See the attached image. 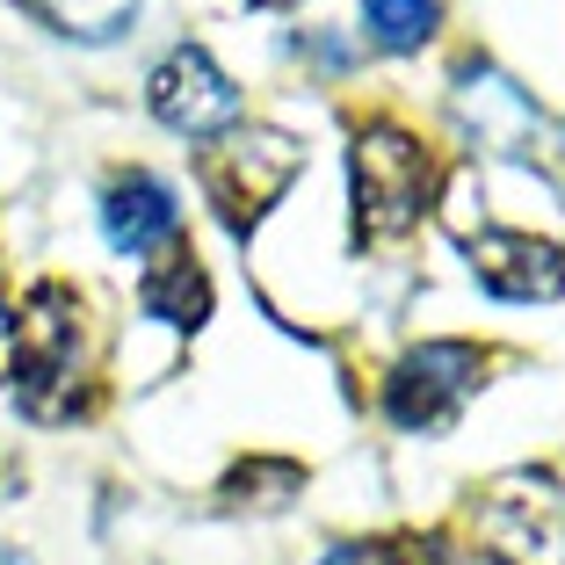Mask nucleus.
I'll list each match as a JSON object with an SVG mask.
<instances>
[{
    "mask_svg": "<svg viewBox=\"0 0 565 565\" xmlns=\"http://www.w3.org/2000/svg\"><path fill=\"white\" fill-rule=\"evenodd\" d=\"M471 544L493 565H565V479L500 471L471 500Z\"/></svg>",
    "mask_w": 565,
    "mask_h": 565,
    "instance_id": "nucleus-4",
    "label": "nucleus"
},
{
    "mask_svg": "<svg viewBox=\"0 0 565 565\" xmlns=\"http://www.w3.org/2000/svg\"><path fill=\"white\" fill-rule=\"evenodd\" d=\"M319 565H370V558H363V551H355V544H333V551H327V558H319Z\"/></svg>",
    "mask_w": 565,
    "mask_h": 565,
    "instance_id": "nucleus-15",
    "label": "nucleus"
},
{
    "mask_svg": "<svg viewBox=\"0 0 565 565\" xmlns=\"http://www.w3.org/2000/svg\"><path fill=\"white\" fill-rule=\"evenodd\" d=\"M449 109H457V131L471 138V152H522V146L544 138L536 102L522 95L500 66H486V58H465V66H457Z\"/></svg>",
    "mask_w": 565,
    "mask_h": 565,
    "instance_id": "nucleus-7",
    "label": "nucleus"
},
{
    "mask_svg": "<svg viewBox=\"0 0 565 565\" xmlns=\"http://www.w3.org/2000/svg\"><path fill=\"white\" fill-rule=\"evenodd\" d=\"M349 203H355V239H370V247L406 239L435 203V152L406 124L370 117L349 146Z\"/></svg>",
    "mask_w": 565,
    "mask_h": 565,
    "instance_id": "nucleus-2",
    "label": "nucleus"
},
{
    "mask_svg": "<svg viewBox=\"0 0 565 565\" xmlns=\"http://www.w3.org/2000/svg\"><path fill=\"white\" fill-rule=\"evenodd\" d=\"M290 493H305V471L290 457H247V465H233L225 486H217L225 508H282Z\"/></svg>",
    "mask_w": 565,
    "mask_h": 565,
    "instance_id": "nucleus-12",
    "label": "nucleus"
},
{
    "mask_svg": "<svg viewBox=\"0 0 565 565\" xmlns=\"http://www.w3.org/2000/svg\"><path fill=\"white\" fill-rule=\"evenodd\" d=\"M22 8H36L58 36H81V44H102L138 22V0H22Z\"/></svg>",
    "mask_w": 565,
    "mask_h": 565,
    "instance_id": "nucleus-13",
    "label": "nucleus"
},
{
    "mask_svg": "<svg viewBox=\"0 0 565 565\" xmlns=\"http://www.w3.org/2000/svg\"><path fill=\"white\" fill-rule=\"evenodd\" d=\"M146 102H152V117H160L167 131H182V138H217V131L239 124V87L225 81V66H217L203 44L167 51L160 66H152V81H146Z\"/></svg>",
    "mask_w": 565,
    "mask_h": 565,
    "instance_id": "nucleus-6",
    "label": "nucleus"
},
{
    "mask_svg": "<svg viewBox=\"0 0 565 565\" xmlns=\"http://www.w3.org/2000/svg\"><path fill=\"white\" fill-rule=\"evenodd\" d=\"M558 160H565V124H558Z\"/></svg>",
    "mask_w": 565,
    "mask_h": 565,
    "instance_id": "nucleus-18",
    "label": "nucleus"
},
{
    "mask_svg": "<svg viewBox=\"0 0 565 565\" xmlns=\"http://www.w3.org/2000/svg\"><path fill=\"white\" fill-rule=\"evenodd\" d=\"M0 565H30V558H22V551H8V544H0Z\"/></svg>",
    "mask_w": 565,
    "mask_h": 565,
    "instance_id": "nucleus-16",
    "label": "nucleus"
},
{
    "mask_svg": "<svg viewBox=\"0 0 565 565\" xmlns=\"http://www.w3.org/2000/svg\"><path fill=\"white\" fill-rule=\"evenodd\" d=\"M479 384H486V355L471 341H420L384 377V414L399 420L406 435H435L465 414V399Z\"/></svg>",
    "mask_w": 565,
    "mask_h": 565,
    "instance_id": "nucleus-5",
    "label": "nucleus"
},
{
    "mask_svg": "<svg viewBox=\"0 0 565 565\" xmlns=\"http://www.w3.org/2000/svg\"><path fill=\"white\" fill-rule=\"evenodd\" d=\"M298 167H305V146L290 131H276V124H233V131H217L196 152V182L211 196L217 225L233 239H247L282 203V189L298 182Z\"/></svg>",
    "mask_w": 565,
    "mask_h": 565,
    "instance_id": "nucleus-3",
    "label": "nucleus"
},
{
    "mask_svg": "<svg viewBox=\"0 0 565 565\" xmlns=\"http://www.w3.org/2000/svg\"><path fill=\"white\" fill-rule=\"evenodd\" d=\"M102 233H109L117 254H160L167 239H182V203H174V189L160 174L131 167V174H117L102 189Z\"/></svg>",
    "mask_w": 565,
    "mask_h": 565,
    "instance_id": "nucleus-9",
    "label": "nucleus"
},
{
    "mask_svg": "<svg viewBox=\"0 0 565 565\" xmlns=\"http://www.w3.org/2000/svg\"><path fill=\"white\" fill-rule=\"evenodd\" d=\"M471 276L508 305H544L565 290V247L558 239H536V233H471Z\"/></svg>",
    "mask_w": 565,
    "mask_h": 565,
    "instance_id": "nucleus-8",
    "label": "nucleus"
},
{
    "mask_svg": "<svg viewBox=\"0 0 565 565\" xmlns=\"http://www.w3.org/2000/svg\"><path fill=\"white\" fill-rule=\"evenodd\" d=\"M254 8H290V0H254Z\"/></svg>",
    "mask_w": 565,
    "mask_h": 565,
    "instance_id": "nucleus-17",
    "label": "nucleus"
},
{
    "mask_svg": "<svg viewBox=\"0 0 565 565\" xmlns=\"http://www.w3.org/2000/svg\"><path fill=\"white\" fill-rule=\"evenodd\" d=\"M8 392L30 420L58 428V420L87 414L95 399V327L73 282H30L8 319Z\"/></svg>",
    "mask_w": 565,
    "mask_h": 565,
    "instance_id": "nucleus-1",
    "label": "nucleus"
},
{
    "mask_svg": "<svg viewBox=\"0 0 565 565\" xmlns=\"http://www.w3.org/2000/svg\"><path fill=\"white\" fill-rule=\"evenodd\" d=\"M0 486H8V465H0Z\"/></svg>",
    "mask_w": 565,
    "mask_h": 565,
    "instance_id": "nucleus-19",
    "label": "nucleus"
},
{
    "mask_svg": "<svg viewBox=\"0 0 565 565\" xmlns=\"http://www.w3.org/2000/svg\"><path fill=\"white\" fill-rule=\"evenodd\" d=\"M392 565H479V551H465L457 536L428 530V536H392Z\"/></svg>",
    "mask_w": 565,
    "mask_h": 565,
    "instance_id": "nucleus-14",
    "label": "nucleus"
},
{
    "mask_svg": "<svg viewBox=\"0 0 565 565\" xmlns=\"http://www.w3.org/2000/svg\"><path fill=\"white\" fill-rule=\"evenodd\" d=\"M138 305H146L152 319H167L174 333H196L203 319H211V276H203V262L189 254V239H167V247L146 262Z\"/></svg>",
    "mask_w": 565,
    "mask_h": 565,
    "instance_id": "nucleus-10",
    "label": "nucleus"
},
{
    "mask_svg": "<svg viewBox=\"0 0 565 565\" xmlns=\"http://www.w3.org/2000/svg\"><path fill=\"white\" fill-rule=\"evenodd\" d=\"M443 22V0H363V36L377 51H420Z\"/></svg>",
    "mask_w": 565,
    "mask_h": 565,
    "instance_id": "nucleus-11",
    "label": "nucleus"
}]
</instances>
